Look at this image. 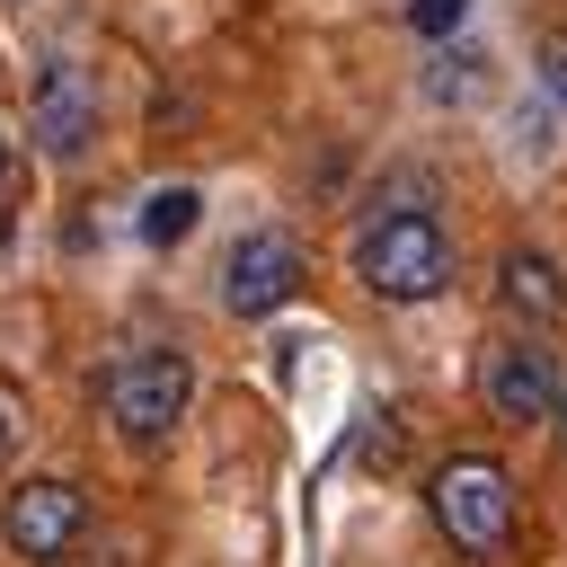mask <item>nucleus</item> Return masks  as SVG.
<instances>
[{"mask_svg":"<svg viewBox=\"0 0 567 567\" xmlns=\"http://www.w3.org/2000/svg\"><path fill=\"white\" fill-rule=\"evenodd\" d=\"M434 523H443V540L461 549V558H478V567H514V532H523V514H514V478H505V461H487V452H452L443 470H434Z\"/></svg>","mask_w":567,"mask_h":567,"instance_id":"f257e3e1","label":"nucleus"},{"mask_svg":"<svg viewBox=\"0 0 567 567\" xmlns=\"http://www.w3.org/2000/svg\"><path fill=\"white\" fill-rule=\"evenodd\" d=\"M354 275H363V292H381V301H434V292L452 284V230H443L434 213L399 204V213H381V221L354 230Z\"/></svg>","mask_w":567,"mask_h":567,"instance_id":"f03ea898","label":"nucleus"},{"mask_svg":"<svg viewBox=\"0 0 567 567\" xmlns=\"http://www.w3.org/2000/svg\"><path fill=\"white\" fill-rule=\"evenodd\" d=\"M186 399H195V363H186L177 346H133V354L106 363V416H115V434L142 443V452L177 434Z\"/></svg>","mask_w":567,"mask_h":567,"instance_id":"7ed1b4c3","label":"nucleus"},{"mask_svg":"<svg viewBox=\"0 0 567 567\" xmlns=\"http://www.w3.org/2000/svg\"><path fill=\"white\" fill-rule=\"evenodd\" d=\"M80 532H89V496H80L71 478H27V487H9V505H0V540H9L27 567H62V558L80 549Z\"/></svg>","mask_w":567,"mask_h":567,"instance_id":"20e7f679","label":"nucleus"},{"mask_svg":"<svg viewBox=\"0 0 567 567\" xmlns=\"http://www.w3.org/2000/svg\"><path fill=\"white\" fill-rule=\"evenodd\" d=\"M27 133H35L44 159H80L89 133H97V71L71 62V53H53L35 71V89H27Z\"/></svg>","mask_w":567,"mask_h":567,"instance_id":"39448f33","label":"nucleus"},{"mask_svg":"<svg viewBox=\"0 0 567 567\" xmlns=\"http://www.w3.org/2000/svg\"><path fill=\"white\" fill-rule=\"evenodd\" d=\"M301 239L292 230H248L239 248H230V266H221V301L239 310V319H266V310H284L292 292H301Z\"/></svg>","mask_w":567,"mask_h":567,"instance_id":"423d86ee","label":"nucleus"},{"mask_svg":"<svg viewBox=\"0 0 567 567\" xmlns=\"http://www.w3.org/2000/svg\"><path fill=\"white\" fill-rule=\"evenodd\" d=\"M478 399H487V416H505V425H540L549 399H558V354H549L540 337H505V346H487Z\"/></svg>","mask_w":567,"mask_h":567,"instance_id":"0eeeda50","label":"nucleus"},{"mask_svg":"<svg viewBox=\"0 0 567 567\" xmlns=\"http://www.w3.org/2000/svg\"><path fill=\"white\" fill-rule=\"evenodd\" d=\"M496 292H505V310H514V319H532V328L567 310V284H558V266H549V257H532V248H514V257H505Z\"/></svg>","mask_w":567,"mask_h":567,"instance_id":"6e6552de","label":"nucleus"},{"mask_svg":"<svg viewBox=\"0 0 567 567\" xmlns=\"http://www.w3.org/2000/svg\"><path fill=\"white\" fill-rule=\"evenodd\" d=\"M195 221H204V195H195V186H159V195L142 204V239H151V248H177Z\"/></svg>","mask_w":567,"mask_h":567,"instance_id":"1a4fd4ad","label":"nucleus"},{"mask_svg":"<svg viewBox=\"0 0 567 567\" xmlns=\"http://www.w3.org/2000/svg\"><path fill=\"white\" fill-rule=\"evenodd\" d=\"M461 18H470V0H408V27L416 35H452Z\"/></svg>","mask_w":567,"mask_h":567,"instance_id":"9d476101","label":"nucleus"},{"mask_svg":"<svg viewBox=\"0 0 567 567\" xmlns=\"http://www.w3.org/2000/svg\"><path fill=\"white\" fill-rule=\"evenodd\" d=\"M18 434H27V390L0 372V470H9V452H18Z\"/></svg>","mask_w":567,"mask_h":567,"instance_id":"9b49d317","label":"nucleus"},{"mask_svg":"<svg viewBox=\"0 0 567 567\" xmlns=\"http://www.w3.org/2000/svg\"><path fill=\"white\" fill-rule=\"evenodd\" d=\"M549 89L567 97V44H549Z\"/></svg>","mask_w":567,"mask_h":567,"instance_id":"f8f14e48","label":"nucleus"},{"mask_svg":"<svg viewBox=\"0 0 567 567\" xmlns=\"http://www.w3.org/2000/svg\"><path fill=\"white\" fill-rule=\"evenodd\" d=\"M549 425H558V452H567V390L549 399Z\"/></svg>","mask_w":567,"mask_h":567,"instance_id":"ddd939ff","label":"nucleus"},{"mask_svg":"<svg viewBox=\"0 0 567 567\" xmlns=\"http://www.w3.org/2000/svg\"><path fill=\"white\" fill-rule=\"evenodd\" d=\"M0 177H9V133H0Z\"/></svg>","mask_w":567,"mask_h":567,"instance_id":"4468645a","label":"nucleus"}]
</instances>
